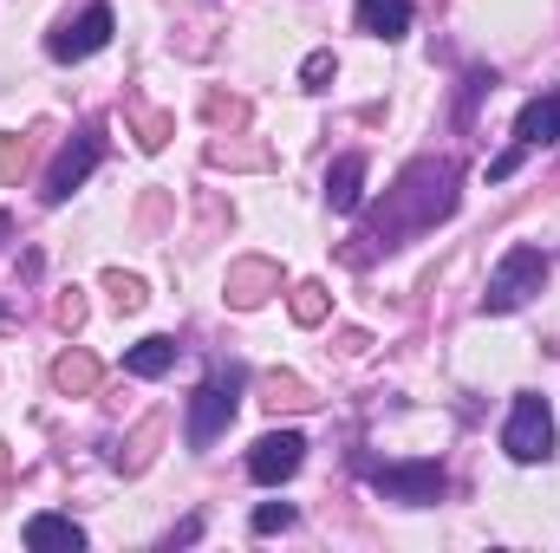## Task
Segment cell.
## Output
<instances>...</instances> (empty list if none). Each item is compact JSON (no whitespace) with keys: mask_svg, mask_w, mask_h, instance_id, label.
<instances>
[{"mask_svg":"<svg viewBox=\"0 0 560 553\" xmlns=\"http://www.w3.org/2000/svg\"><path fill=\"white\" fill-rule=\"evenodd\" d=\"M26 548L33 553H79L85 548V528L66 521V515H33L26 521Z\"/></svg>","mask_w":560,"mask_h":553,"instance_id":"cell-11","label":"cell"},{"mask_svg":"<svg viewBox=\"0 0 560 553\" xmlns=\"http://www.w3.org/2000/svg\"><path fill=\"white\" fill-rule=\"evenodd\" d=\"M326 202H332V215H359V202H365V156L359 150H346L326 169Z\"/></svg>","mask_w":560,"mask_h":553,"instance_id":"cell-10","label":"cell"},{"mask_svg":"<svg viewBox=\"0 0 560 553\" xmlns=\"http://www.w3.org/2000/svg\"><path fill=\"white\" fill-rule=\"evenodd\" d=\"M456 209V169L443 163V156H423V163H411L405 176H398V189L385 196V209L365 222V248H352L346 261H372V255H392L405 235H418V228H436L443 215Z\"/></svg>","mask_w":560,"mask_h":553,"instance_id":"cell-1","label":"cell"},{"mask_svg":"<svg viewBox=\"0 0 560 553\" xmlns=\"http://www.w3.org/2000/svg\"><path fill=\"white\" fill-rule=\"evenodd\" d=\"M275 286H280V268H268V261H235L229 268V299L235 306H261Z\"/></svg>","mask_w":560,"mask_h":553,"instance_id":"cell-13","label":"cell"},{"mask_svg":"<svg viewBox=\"0 0 560 553\" xmlns=\"http://www.w3.org/2000/svg\"><path fill=\"white\" fill-rule=\"evenodd\" d=\"M293 319H300V326H319V319H326V286H319V280H300V286H293Z\"/></svg>","mask_w":560,"mask_h":553,"instance_id":"cell-16","label":"cell"},{"mask_svg":"<svg viewBox=\"0 0 560 553\" xmlns=\"http://www.w3.org/2000/svg\"><path fill=\"white\" fill-rule=\"evenodd\" d=\"M275 528H293V508L287 502H261L255 508V534H275Z\"/></svg>","mask_w":560,"mask_h":553,"instance_id":"cell-17","label":"cell"},{"mask_svg":"<svg viewBox=\"0 0 560 553\" xmlns=\"http://www.w3.org/2000/svg\"><path fill=\"white\" fill-rule=\"evenodd\" d=\"M352 13L372 39H405L411 33V0H359Z\"/></svg>","mask_w":560,"mask_h":553,"instance_id":"cell-12","label":"cell"},{"mask_svg":"<svg viewBox=\"0 0 560 553\" xmlns=\"http://www.w3.org/2000/svg\"><path fill=\"white\" fill-rule=\"evenodd\" d=\"M306 462V436L300 430H268L255 449H248V475L261 482V489H275V482H287L293 469Z\"/></svg>","mask_w":560,"mask_h":553,"instance_id":"cell-8","label":"cell"},{"mask_svg":"<svg viewBox=\"0 0 560 553\" xmlns=\"http://www.w3.org/2000/svg\"><path fill=\"white\" fill-rule=\"evenodd\" d=\"M268 391H275V398H268V404H293V411H300V404H313V398H306V385H300V378H268Z\"/></svg>","mask_w":560,"mask_h":553,"instance_id":"cell-19","label":"cell"},{"mask_svg":"<svg viewBox=\"0 0 560 553\" xmlns=\"http://www.w3.org/2000/svg\"><path fill=\"white\" fill-rule=\"evenodd\" d=\"M242 385H248V372L242 365H229V372H215L196 398H189V423H183V436H189V449H209L229 423H235V404H242Z\"/></svg>","mask_w":560,"mask_h":553,"instance_id":"cell-2","label":"cell"},{"mask_svg":"<svg viewBox=\"0 0 560 553\" xmlns=\"http://www.w3.org/2000/svg\"><path fill=\"white\" fill-rule=\"evenodd\" d=\"M0 475H7V443H0Z\"/></svg>","mask_w":560,"mask_h":553,"instance_id":"cell-23","label":"cell"},{"mask_svg":"<svg viewBox=\"0 0 560 553\" xmlns=\"http://www.w3.org/2000/svg\"><path fill=\"white\" fill-rule=\"evenodd\" d=\"M98 156H105V131H98V125H85L79 138L52 156V169H46V189H39V196H46V202H66V196L98 169Z\"/></svg>","mask_w":560,"mask_h":553,"instance_id":"cell-6","label":"cell"},{"mask_svg":"<svg viewBox=\"0 0 560 553\" xmlns=\"http://www.w3.org/2000/svg\"><path fill=\"white\" fill-rule=\"evenodd\" d=\"M365 475H372V489L385 502H405V508H430L443 495V469L436 462H372Z\"/></svg>","mask_w":560,"mask_h":553,"instance_id":"cell-5","label":"cell"},{"mask_svg":"<svg viewBox=\"0 0 560 553\" xmlns=\"http://www.w3.org/2000/svg\"><path fill=\"white\" fill-rule=\"evenodd\" d=\"M52 385H59L66 398H85V391H98V358H85V352H59V365H52Z\"/></svg>","mask_w":560,"mask_h":553,"instance_id":"cell-14","label":"cell"},{"mask_svg":"<svg viewBox=\"0 0 560 553\" xmlns=\"http://www.w3.org/2000/svg\"><path fill=\"white\" fill-rule=\"evenodd\" d=\"M170 365H176V339H143V345L125 352V372L131 378H163Z\"/></svg>","mask_w":560,"mask_h":553,"instance_id":"cell-15","label":"cell"},{"mask_svg":"<svg viewBox=\"0 0 560 553\" xmlns=\"http://www.w3.org/2000/svg\"><path fill=\"white\" fill-rule=\"evenodd\" d=\"M138 131H143V150H156V143L170 138V118H156V111H138Z\"/></svg>","mask_w":560,"mask_h":553,"instance_id":"cell-21","label":"cell"},{"mask_svg":"<svg viewBox=\"0 0 560 553\" xmlns=\"http://www.w3.org/2000/svg\"><path fill=\"white\" fill-rule=\"evenodd\" d=\"M20 163H26V143H20V138H0V176H20Z\"/></svg>","mask_w":560,"mask_h":553,"instance_id":"cell-22","label":"cell"},{"mask_svg":"<svg viewBox=\"0 0 560 553\" xmlns=\"http://www.w3.org/2000/svg\"><path fill=\"white\" fill-rule=\"evenodd\" d=\"M105 286H112V299H118V313H138V306H143V286H138L131 274H112Z\"/></svg>","mask_w":560,"mask_h":553,"instance_id":"cell-18","label":"cell"},{"mask_svg":"<svg viewBox=\"0 0 560 553\" xmlns=\"http://www.w3.org/2000/svg\"><path fill=\"white\" fill-rule=\"evenodd\" d=\"M332 72H339V66H332V52H313V59H306V72H300V79H306V85H313V92H319V85H326V79H332Z\"/></svg>","mask_w":560,"mask_h":553,"instance_id":"cell-20","label":"cell"},{"mask_svg":"<svg viewBox=\"0 0 560 553\" xmlns=\"http://www.w3.org/2000/svg\"><path fill=\"white\" fill-rule=\"evenodd\" d=\"M112 26H118V20H112V7L98 0V7H85L79 20H66V26L46 39V52H52V59H66V66H72V59H92V52L112 39Z\"/></svg>","mask_w":560,"mask_h":553,"instance_id":"cell-7","label":"cell"},{"mask_svg":"<svg viewBox=\"0 0 560 553\" xmlns=\"http://www.w3.org/2000/svg\"><path fill=\"white\" fill-rule=\"evenodd\" d=\"M541 286H548V255H541V248H509L502 268L489 274L482 313H515V306H528Z\"/></svg>","mask_w":560,"mask_h":553,"instance_id":"cell-3","label":"cell"},{"mask_svg":"<svg viewBox=\"0 0 560 553\" xmlns=\"http://www.w3.org/2000/svg\"><path fill=\"white\" fill-rule=\"evenodd\" d=\"M0 235H7V215H0Z\"/></svg>","mask_w":560,"mask_h":553,"instance_id":"cell-24","label":"cell"},{"mask_svg":"<svg viewBox=\"0 0 560 553\" xmlns=\"http://www.w3.org/2000/svg\"><path fill=\"white\" fill-rule=\"evenodd\" d=\"M555 138H560V92H541V98H528L522 118H515V150L528 156V150H548Z\"/></svg>","mask_w":560,"mask_h":553,"instance_id":"cell-9","label":"cell"},{"mask_svg":"<svg viewBox=\"0 0 560 553\" xmlns=\"http://www.w3.org/2000/svg\"><path fill=\"white\" fill-rule=\"evenodd\" d=\"M502 449H509L515 462H548V456H555V411H548V398H535V391L515 398L509 430H502Z\"/></svg>","mask_w":560,"mask_h":553,"instance_id":"cell-4","label":"cell"}]
</instances>
